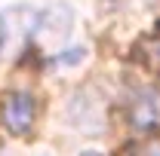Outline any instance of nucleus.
Here are the masks:
<instances>
[{"label": "nucleus", "mask_w": 160, "mask_h": 156, "mask_svg": "<svg viewBox=\"0 0 160 156\" xmlns=\"http://www.w3.org/2000/svg\"><path fill=\"white\" fill-rule=\"evenodd\" d=\"M0 117L12 135H25V132H31V126L37 119V101L28 92H9L0 104Z\"/></svg>", "instance_id": "obj_1"}, {"label": "nucleus", "mask_w": 160, "mask_h": 156, "mask_svg": "<svg viewBox=\"0 0 160 156\" xmlns=\"http://www.w3.org/2000/svg\"><path fill=\"white\" fill-rule=\"evenodd\" d=\"M34 21H37V12H31V9L0 12V55L12 52L16 46H22L25 40L31 37L34 34Z\"/></svg>", "instance_id": "obj_2"}, {"label": "nucleus", "mask_w": 160, "mask_h": 156, "mask_svg": "<svg viewBox=\"0 0 160 156\" xmlns=\"http://www.w3.org/2000/svg\"><path fill=\"white\" fill-rule=\"evenodd\" d=\"M132 156H160V144H145V147H136Z\"/></svg>", "instance_id": "obj_5"}, {"label": "nucleus", "mask_w": 160, "mask_h": 156, "mask_svg": "<svg viewBox=\"0 0 160 156\" xmlns=\"http://www.w3.org/2000/svg\"><path fill=\"white\" fill-rule=\"evenodd\" d=\"M129 119H132V126L142 129V132L157 129L160 126V101H157V95L142 92L139 98H132V104H129Z\"/></svg>", "instance_id": "obj_3"}, {"label": "nucleus", "mask_w": 160, "mask_h": 156, "mask_svg": "<svg viewBox=\"0 0 160 156\" xmlns=\"http://www.w3.org/2000/svg\"><path fill=\"white\" fill-rule=\"evenodd\" d=\"M148 64H151L154 71H160V34L154 37V43H151V49H148Z\"/></svg>", "instance_id": "obj_4"}, {"label": "nucleus", "mask_w": 160, "mask_h": 156, "mask_svg": "<svg viewBox=\"0 0 160 156\" xmlns=\"http://www.w3.org/2000/svg\"><path fill=\"white\" fill-rule=\"evenodd\" d=\"M83 156H99V153H83Z\"/></svg>", "instance_id": "obj_6"}]
</instances>
